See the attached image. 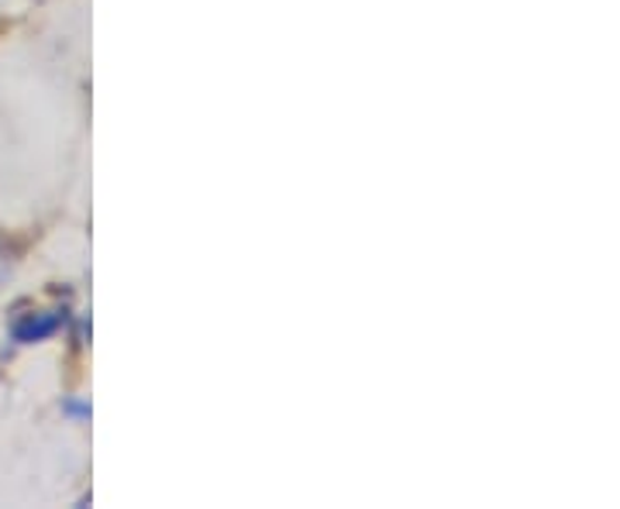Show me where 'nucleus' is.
<instances>
[{
	"label": "nucleus",
	"mask_w": 620,
	"mask_h": 509,
	"mask_svg": "<svg viewBox=\"0 0 620 509\" xmlns=\"http://www.w3.org/2000/svg\"><path fill=\"white\" fill-rule=\"evenodd\" d=\"M66 324V314L60 310H49V314H24L14 321L11 327V342L14 345H39V342H49L52 334H60Z\"/></svg>",
	"instance_id": "f257e3e1"
},
{
	"label": "nucleus",
	"mask_w": 620,
	"mask_h": 509,
	"mask_svg": "<svg viewBox=\"0 0 620 509\" xmlns=\"http://www.w3.org/2000/svg\"><path fill=\"white\" fill-rule=\"evenodd\" d=\"M63 410H66L70 416H79V420H83V416H90V403H66Z\"/></svg>",
	"instance_id": "f03ea898"
}]
</instances>
